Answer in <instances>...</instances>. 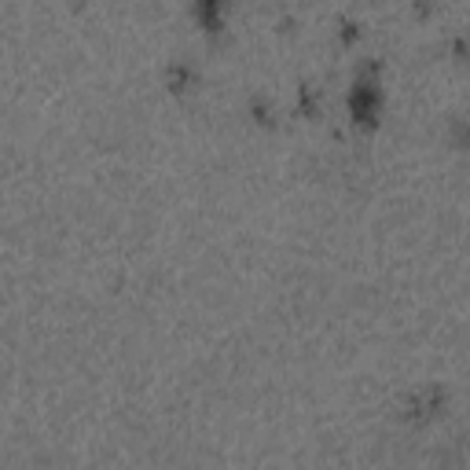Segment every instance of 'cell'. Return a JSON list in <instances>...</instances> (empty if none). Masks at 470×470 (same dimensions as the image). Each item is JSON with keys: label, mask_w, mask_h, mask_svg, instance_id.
<instances>
[{"label": "cell", "mask_w": 470, "mask_h": 470, "mask_svg": "<svg viewBox=\"0 0 470 470\" xmlns=\"http://www.w3.org/2000/svg\"><path fill=\"white\" fill-rule=\"evenodd\" d=\"M349 107H353V118L367 125L379 115V89L371 85V81H360V85L353 89V96H349Z\"/></svg>", "instance_id": "cell-1"}, {"label": "cell", "mask_w": 470, "mask_h": 470, "mask_svg": "<svg viewBox=\"0 0 470 470\" xmlns=\"http://www.w3.org/2000/svg\"><path fill=\"white\" fill-rule=\"evenodd\" d=\"M199 15H202V22L217 26V19H221V0H199Z\"/></svg>", "instance_id": "cell-2"}]
</instances>
